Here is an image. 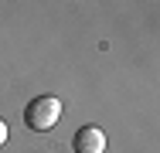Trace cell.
<instances>
[{"label":"cell","mask_w":160,"mask_h":153,"mask_svg":"<svg viewBox=\"0 0 160 153\" xmlns=\"http://www.w3.org/2000/svg\"><path fill=\"white\" fill-rule=\"evenodd\" d=\"M62 116V102L55 99V95H41V99H34L31 106L24 109V122L38 129V133H44V129H51L55 122Z\"/></svg>","instance_id":"6da1fadb"},{"label":"cell","mask_w":160,"mask_h":153,"mask_svg":"<svg viewBox=\"0 0 160 153\" xmlns=\"http://www.w3.org/2000/svg\"><path fill=\"white\" fill-rule=\"evenodd\" d=\"M102 150H106L102 129H96V126H82V129L75 133V153H102Z\"/></svg>","instance_id":"7a4b0ae2"},{"label":"cell","mask_w":160,"mask_h":153,"mask_svg":"<svg viewBox=\"0 0 160 153\" xmlns=\"http://www.w3.org/2000/svg\"><path fill=\"white\" fill-rule=\"evenodd\" d=\"M3 140H7V122L0 119V143H3Z\"/></svg>","instance_id":"3957f363"}]
</instances>
